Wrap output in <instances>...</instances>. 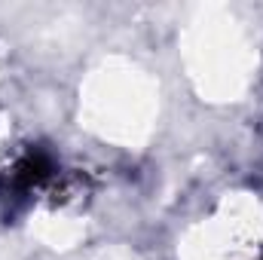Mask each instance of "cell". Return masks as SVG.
Masks as SVG:
<instances>
[{"instance_id":"6da1fadb","label":"cell","mask_w":263,"mask_h":260,"mask_svg":"<svg viewBox=\"0 0 263 260\" xmlns=\"http://www.w3.org/2000/svg\"><path fill=\"white\" fill-rule=\"evenodd\" d=\"M49 172H52V159L43 153V150H31L28 156H22L18 162H15V169H12V190H18V193H28L31 187H37V184H43L46 178H49Z\"/></svg>"}]
</instances>
